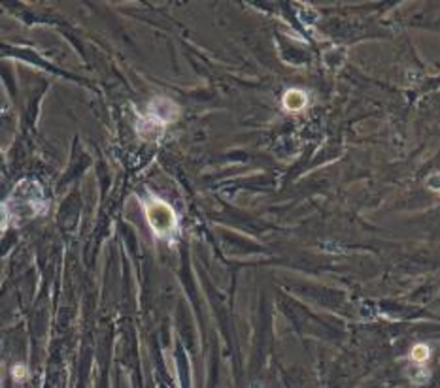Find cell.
Here are the masks:
<instances>
[{"label": "cell", "mask_w": 440, "mask_h": 388, "mask_svg": "<svg viewBox=\"0 0 440 388\" xmlns=\"http://www.w3.org/2000/svg\"><path fill=\"white\" fill-rule=\"evenodd\" d=\"M148 215H150L151 228L157 232L161 238H166V234H170V228L176 224L174 213H172L170 208L164 206V204L153 206V210H148Z\"/></svg>", "instance_id": "obj_1"}]
</instances>
